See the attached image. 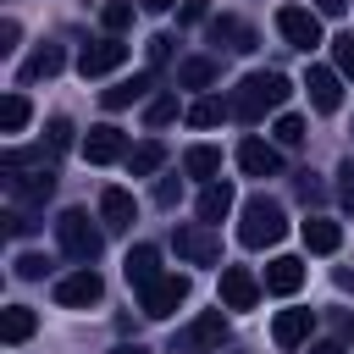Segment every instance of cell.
Instances as JSON below:
<instances>
[{
  "label": "cell",
  "instance_id": "cell-1",
  "mask_svg": "<svg viewBox=\"0 0 354 354\" xmlns=\"http://www.w3.org/2000/svg\"><path fill=\"white\" fill-rule=\"evenodd\" d=\"M288 94H293V88H288V77H282V72H249V77L232 88V100H227V105H232V116H238V122H249V127H254V122H260L266 111H277Z\"/></svg>",
  "mask_w": 354,
  "mask_h": 354
},
{
  "label": "cell",
  "instance_id": "cell-2",
  "mask_svg": "<svg viewBox=\"0 0 354 354\" xmlns=\"http://www.w3.org/2000/svg\"><path fill=\"white\" fill-rule=\"evenodd\" d=\"M282 232H288V216H282V205H277V199H266V194L243 199V210H238V243H243V249L282 243Z\"/></svg>",
  "mask_w": 354,
  "mask_h": 354
},
{
  "label": "cell",
  "instance_id": "cell-3",
  "mask_svg": "<svg viewBox=\"0 0 354 354\" xmlns=\"http://www.w3.org/2000/svg\"><path fill=\"white\" fill-rule=\"evenodd\" d=\"M55 243H61V254H66V260L94 266V260H100V249H105V227H94V221H88V210H61V216H55Z\"/></svg>",
  "mask_w": 354,
  "mask_h": 354
},
{
  "label": "cell",
  "instance_id": "cell-4",
  "mask_svg": "<svg viewBox=\"0 0 354 354\" xmlns=\"http://www.w3.org/2000/svg\"><path fill=\"white\" fill-rule=\"evenodd\" d=\"M227 337H232L227 315H221V310H199V315L171 337V354H221Z\"/></svg>",
  "mask_w": 354,
  "mask_h": 354
},
{
  "label": "cell",
  "instance_id": "cell-5",
  "mask_svg": "<svg viewBox=\"0 0 354 354\" xmlns=\"http://www.w3.org/2000/svg\"><path fill=\"white\" fill-rule=\"evenodd\" d=\"M171 249H177V260H188V266H216V260H221V238H216V227H205V221H183V227L171 232Z\"/></svg>",
  "mask_w": 354,
  "mask_h": 354
},
{
  "label": "cell",
  "instance_id": "cell-6",
  "mask_svg": "<svg viewBox=\"0 0 354 354\" xmlns=\"http://www.w3.org/2000/svg\"><path fill=\"white\" fill-rule=\"evenodd\" d=\"M277 33H282L293 50H315V44H321V11L282 6V11H277Z\"/></svg>",
  "mask_w": 354,
  "mask_h": 354
},
{
  "label": "cell",
  "instance_id": "cell-7",
  "mask_svg": "<svg viewBox=\"0 0 354 354\" xmlns=\"http://www.w3.org/2000/svg\"><path fill=\"white\" fill-rule=\"evenodd\" d=\"M100 299H105V282H100L94 266H77L72 277L55 282V304H66V310H83V304H100Z\"/></svg>",
  "mask_w": 354,
  "mask_h": 354
},
{
  "label": "cell",
  "instance_id": "cell-8",
  "mask_svg": "<svg viewBox=\"0 0 354 354\" xmlns=\"http://www.w3.org/2000/svg\"><path fill=\"white\" fill-rule=\"evenodd\" d=\"M183 299H188V277H177V271H171V277H160V282H149V288L138 293V310H144L149 321H166Z\"/></svg>",
  "mask_w": 354,
  "mask_h": 354
},
{
  "label": "cell",
  "instance_id": "cell-9",
  "mask_svg": "<svg viewBox=\"0 0 354 354\" xmlns=\"http://www.w3.org/2000/svg\"><path fill=\"white\" fill-rule=\"evenodd\" d=\"M122 61H127V44H122L116 33H105V39L83 44V55H77V72H83V77H105V72H116Z\"/></svg>",
  "mask_w": 354,
  "mask_h": 354
},
{
  "label": "cell",
  "instance_id": "cell-10",
  "mask_svg": "<svg viewBox=\"0 0 354 354\" xmlns=\"http://www.w3.org/2000/svg\"><path fill=\"white\" fill-rule=\"evenodd\" d=\"M260 288H266V282H260L249 266H227V271H221V304H227V310H254V304H260Z\"/></svg>",
  "mask_w": 354,
  "mask_h": 354
},
{
  "label": "cell",
  "instance_id": "cell-11",
  "mask_svg": "<svg viewBox=\"0 0 354 354\" xmlns=\"http://www.w3.org/2000/svg\"><path fill=\"white\" fill-rule=\"evenodd\" d=\"M304 88H310V105H315V111H326V116L343 105V72H337V66H310Z\"/></svg>",
  "mask_w": 354,
  "mask_h": 354
},
{
  "label": "cell",
  "instance_id": "cell-12",
  "mask_svg": "<svg viewBox=\"0 0 354 354\" xmlns=\"http://www.w3.org/2000/svg\"><path fill=\"white\" fill-rule=\"evenodd\" d=\"M83 155H88L94 166H111V160H122V155H127V138H122V127H111V122L88 127V138H83Z\"/></svg>",
  "mask_w": 354,
  "mask_h": 354
},
{
  "label": "cell",
  "instance_id": "cell-13",
  "mask_svg": "<svg viewBox=\"0 0 354 354\" xmlns=\"http://www.w3.org/2000/svg\"><path fill=\"white\" fill-rule=\"evenodd\" d=\"M133 221H138L133 194H127V188H105V194H100V227H105V232H127Z\"/></svg>",
  "mask_w": 354,
  "mask_h": 354
},
{
  "label": "cell",
  "instance_id": "cell-14",
  "mask_svg": "<svg viewBox=\"0 0 354 354\" xmlns=\"http://www.w3.org/2000/svg\"><path fill=\"white\" fill-rule=\"evenodd\" d=\"M61 66H66V50H61V44H39V50L17 66V83H22V88H28V83H44V77H55Z\"/></svg>",
  "mask_w": 354,
  "mask_h": 354
},
{
  "label": "cell",
  "instance_id": "cell-15",
  "mask_svg": "<svg viewBox=\"0 0 354 354\" xmlns=\"http://www.w3.org/2000/svg\"><path fill=\"white\" fill-rule=\"evenodd\" d=\"M238 166H243L249 177H277V171H282V155H277V144H266V138H243V144H238Z\"/></svg>",
  "mask_w": 354,
  "mask_h": 354
},
{
  "label": "cell",
  "instance_id": "cell-16",
  "mask_svg": "<svg viewBox=\"0 0 354 354\" xmlns=\"http://www.w3.org/2000/svg\"><path fill=\"white\" fill-rule=\"evenodd\" d=\"M310 326H315L310 310H277V321H271V343H277V348H299V343H310Z\"/></svg>",
  "mask_w": 354,
  "mask_h": 354
},
{
  "label": "cell",
  "instance_id": "cell-17",
  "mask_svg": "<svg viewBox=\"0 0 354 354\" xmlns=\"http://www.w3.org/2000/svg\"><path fill=\"white\" fill-rule=\"evenodd\" d=\"M299 282H304V260L299 254H277L271 266H266V293H299Z\"/></svg>",
  "mask_w": 354,
  "mask_h": 354
},
{
  "label": "cell",
  "instance_id": "cell-18",
  "mask_svg": "<svg viewBox=\"0 0 354 354\" xmlns=\"http://www.w3.org/2000/svg\"><path fill=\"white\" fill-rule=\"evenodd\" d=\"M160 277H166V271H160V249H155V243H138V249L127 254V282L144 293V288L160 282Z\"/></svg>",
  "mask_w": 354,
  "mask_h": 354
},
{
  "label": "cell",
  "instance_id": "cell-19",
  "mask_svg": "<svg viewBox=\"0 0 354 354\" xmlns=\"http://www.w3.org/2000/svg\"><path fill=\"white\" fill-rule=\"evenodd\" d=\"M210 39L227 50H254V28L243 17H210Z\"/></svg>",
  "mask_w": 354,
  "mask_h": 354
},
{
  "label": "cell",
  "instance_id": "cell-20",
  "mask_svg": "<svg viewBox=\"0 0 354 354\" xmlns=\"http://www.w3.org/2000/svg\"><path fill=\"white\" fill-rule=\"evenodd\" d=\"M232 199H238V194H232V183H227V177H221V183H205V194H199V221H205V227H216V221L232 210Z\"/></svg>",
  "mask_w": 354,
  "mask_h": 354
},
{
  "label": "cell",
  "instance_id": "cell-21",
  "mask_svg": "<svg viewBox=\"0 0 354 354\" xmlns=\"http://www.w3.org/2000/svg\"><path fill=\"white\" fill-rule=\"evenodd\" d=\"M337 243H343V227L337 221H326V216H310L304 221V249L310 254H337Z\"/></svg>",
  "mask_w": 354,
  "mask_h": 354
},
{
  "label": "cell",
  "instance_id": "cell-22",
  "mask_svg": "<svg viewBox=\"0 0 354 354\" xmlns=\"http://www.w3.org/2000/svg\"><path fill=\"white\" fill-rule=\"evenodd\" d=\"M183 171H188V177H205V183H221V149H216V144H194V149L183 155Z\"/></svg>",
  "mask_w": 354,
  "mask_h": 354
},
{
  "label": "cell",
  "instance_id": "cell-23",
  "mask_svg": "<svg viewBox=\"0 0 354 354\" xmlns=\"http://www.w3.org/2000/svg\"><path fill=\"white\" fill-rule=\"evenodd\" d=\"M155 88V72H138V77H127V83H116V88H105L100 100H105V111H122V105H133V100H144Z\"/></svg>",
  "mask_w": 354,
  "mask_h": 354
},
{
  "label": "cell",
  "instance_id": "cell-24",
  "mask_svg": "<svg viewBox=\"0 0 354 354\" xmlns=\"http://www.w3.org/2000/svg\"><path fill=\"white\" fill-rule=\"evenodd\" d=\"M160 166H166V144L160 138H144L138 149H127V171L133 177H155Z\"/></svg>",
  "mask_w": 354,
  "mask_h": 354
},
{
  "label": "cell",
  "instance_id": "cell-25",
  "mask_svg": "<svg viewBox=\"0 0 354 354\" xmlns=\"http://www.w3.org/2000/svg\"><path fill=\"white\" fill-rule=\"evenodd\" d=\"M33 326H39V315H33L28 304L0 310V337H6V343H28V337H33Z\"/></svg>",
  "mask_w": 354,
  "mask_h": 354
},
{
  "label": "cell",
  "instance_id": "cell-26",
  "mask_svg": "<svg viewBox=\"0 0 354 354\" xmlns=\"http://www.w3.org/2000/svg\"><path fill=\"white\" fill-rule=\"evenodd\" d=\"M177 83H183V88H210V83H216V61H210V55H188V61L177 66Z\"/></svg>",
  "mask_w": 354,
  "mask_h": 354
},
{
  "label": "cell",
  "instance_id": "cell-27",
  "mask_svg": "<svg viewBox=\"0 0 354 354\" xmlns=\"http://www.w3.org/2000/svg\"><path fill=\"white\" fill-rule=\"evenodd\" d=\"M28 127V94H6L0 100V133H22Z\"/></svg>",
  "mask_w": 354,
  "mask_h": 354
},
{
  "label": "cell",
  "instance_id": "cell-28",
  "mask_svg": "<svg viewBox=\"0 0 354 354\" xmlns=\"http://www.w3.org/2000/svg\"><path fill=\"white\" fill-rule=\"evenodd\" d=\"M183 116H188L194 127H216L221 116H232V105H227V100H194V105H188Z\"/></svg>",
  "mask_w": 354,
  "mask_h": 354
},
{
  "label": "cell",
  "instance_id": "cell-29",
  "mask_svg": "<svg viewBox=\"0 0 354 354\" xmlns=\"http://www.w3.org/2000/svg\"><path fill=\"white\" fill-rule=\"evenodd\" d=\"M166 122H177V94H155L144 105V127H166Z\"/></svg>",
  "mask_w": 354,
  "mask_h": 354
},
{
  "label": "cell",
  "instance_id": "cell-30",
  "mask_svg": "<svg viewBox=\"0 0 354 354\" xmlns=\"http://www.w3.org/2000/svg\"><path fill=\"white\" fill-rule=\"evenodd\" d=\"M44 144H50V155L72 149V122H66V116H50V127H44Z\"/></svg>",
  "mask_w": 354,
  "mask_h": 354
},
{
  "label": "cell",
  "instance_id": "cell-31",
  "mask_svg": "<svg viewBox=\"0 0 354 354\" xmlns=\"http://www.w3.org/2000/svg\"><path fill=\"white\" fill-rule=\"evenodd\" d=\"M100 17H105V28H111V33H122V28L133 22V0H105V11H100Z\"/></svg>",
  "mask_w": 354,
  "mask_h": 354
},
{
  "label": "cell",
  "instance_id": "cell-32",
  "mask_svg": "<svg viewBox=\"0 0 354 354\" xmlns=\"http://www.w3.org/2000/svg\"><path fill=\"white\" fill-rule=\"evenodd\" d=\"M271 133H277V144H288V149H299V144H304V122H299V116H277V127H271Z\"/></svg>",
  "mask_w": 354,
  "mask_h": 354
},
{
  "label": "cell",
  "instance_id": "cell-33",
  "mask_svg": "<svg viewBox=\"0 0 354 354\" xmlns=\"http://www.w3.org/2000/svg\"><path fill=\"white\" fill-rule=\"evenodd\" d=\"M332 61H337L343 77H354V33H337L332 39Z\"/></svg>",
  "mask_w": 354,
  "mask_h": 354
},
{
  "label": "cell",
  "instance_id": "cell-34",
  "mask_svg": "<svg viewBox=\"0 0 354 354\" xmlns=\"http://www.w3.org/2000/svg\"><path fill=\"white\" fill-rule=\"evenodd\" d=\"M33 227H39V221H33V210H28V205H11V210H6V232H17V238H22V232H33Z\"/></svg>",
  "mask_w": 354,
  "mask_h": 354
},
{
  "label": "cell",
  "instance_id": "cell-35",
  "mask_svg": "<svg viewBox=\"0 0 354 354\" xmlns=\"http://www.w3.org/2000/svg\"><path fill=\"white\" fill-rule=\"evenodd\" d=\"M171 44H177L171 33H155V39L144 44V50H149V66H166V61H171Z\"/></svg>",
  "mask_w": 354,
  "mask_h": 354
},
{
  "label": "cell",
  "instance_id": "cell-36",
  "mask_svg": "<svg viewBox=\"0 0 354 354\" xmlns=\"http://www.w3.org/2000/svg\"><path fill=\"white\" fill-rule=\"evenodd\" d=\"M44 271H50V260H44V254H17V277H28V282H39Z\"/></svg>",
  "mask_w": 354,
  "mask_h": 354
},
{
  "label": "cell",
  "instance_id": "cell-37",
  "mask_svg": "<svg viewBox=\"0 0 354 354\" xmlns=\"http://www.w3.org/2000/svg\"><path fill=\"white\" fill-rule=\"evenodd\" d=\"M177 194H183L177 177H160V183H155V205H177Z\"/></svg>",
  "mask_w": 354,
  "mask_h": 354
},
{
  "label": "cell",
  "instance_id": "cell-38",
  "mask_svg": "<svg viewBox=\"0 0 354 354\" xmlns=\"http://www.w3.org/2000/svg\"><path fill=\"white\" fill-rule=\"evenodd\" d=\"M337 177H343V183H337V199L354 210V160H343V171H337Z\"/></svg>",
  "mask_w": 354,
  "mask_h": 354
},
{
  "label": "cell",
  "instance_id": "cell-39",
  "mask_svg": "<svg viewBox=\"0 0 354 354\" xmlns=\"http://www.w3.org/2000/svg\"><path fill=\"white\" fill-rule=\"evenodd\" d=\"M17 39H22V28H17V17H6V22H0V55L17 50Z\"/></svg>",
  "mask_w": 354,
  "mask_h": 354
},
{
  "label": "cell",
  "instance_id": "cell-40",
  "mask_svg": "<svg viewBox=\"0 0 354 354\" xmlns=\"http://www.w3.org/2000/svg\"><path fill=\"white\" fill-rule=\"evenodd\" d=\"M299 199H310V205L321 199V183H315V171H299Z\"/></svg>",
  "mask_w": 354,
  "mask_h": 354
},
{
  "label": "cell",
  "instance_id": "cell-41",
  "mask_svg": "<svg viewBox=\"0 0 354 354\" xmlns=\"http://www.w3.org/2000/svg\"><path fill=\"white\" fill-rule=\"evenodd\" d=\"M183 22H205V0H183Z\"/></svg>",
  "mask_w": 354,
  "mask_h": 354
},
{
  "label": "cell",
  "instance_id": "cell-42",
  "mask_svg": "<svg viewBox=\"0 0 354 354\" xmlns=\"http://www.w3.org/2000/svg\"><path fill=\"white\" fill-rule=\"evenodd\" d=\"M337 343H354V315H348V310L337 315Z\"/></svg>",
  "mask_w": 354,
  "mask_h": 354
},
{
  "label": "cell",
  "instance_id": "cell-43",
  "mask_svg": "<svg viewBox=\"0 0 354 354\" xmlns=\"http://www.w3.org/2000/svg\"><path fill=\"white\" fill-rule=\"evenodd\" d=\"M315 11H321V17H343V11H348V0H315Z\"/></svg>",
  "mask_w": 354,
  "mask_h": 354
},
{
  "label": "cell",
  "instance_id": "cell-44",
  "mask_svg": "<svg viewBox=\"0 0 354 354\" xmlns=\"http://www.w3.org/2000/svg\"><path fill=\"white\" fill-rule=\"evenodd\" d=\"M332 282H337L343 293H354V271H343V266H337V271H332Z\"/></svg>",
  "mask_w": 354,
  "mask_h": 354
},
{
  "label": "cell",
  "instance_id": "cell-45",
  "mask_svg": "<svg viewBox=\"0 0 354 354\" xmlns=\"http://www.w3.org/2000/svg\"><path fill=\"white\" fill-rule=\"evenodd\" d=\"M111 354H149V348H144V343H116Z\"/></svg>",
  "mask_w": 354,
  "mask_h": 354
},
{
  "label": "cell",
  "instance_id": "cell-46",
  "mask_svg": "<svg viewBox=\"0 0 354 354\" xmlns=\"http://www.w3.org/2000/svg\"><path fill=\"white\" fill-rule=\"evenodd\" d=\"M310 354H343V343H315Z\"/></svg>",
  "mask_w": 354,
  "mask_h": 354
},
{
  "label": "cell",
  "instance_id": "cell-47",
  "mask_svg": "<svg viewBox=\"0 0 354 354\" xmlns=\"http://www.w3.org/2000/svg\"><path fill=\"white\" fill-rule=\"evenodd\" d=\"M138 6H144V11H166L171 0H138Z\"/></svg>",
  "mask_w": 354,
  "mask_h": 354
}]
</instances>
